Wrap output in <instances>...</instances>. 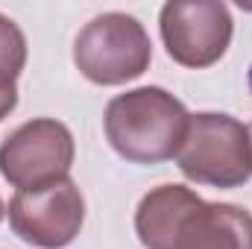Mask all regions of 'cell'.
Returning a JSON list of instances; mask_svg holds the SVG:
<instances>
[{
    "instance_id": "cell-3",
    "label": "cell",
    "mask_w": 252,
    "mask_h": 249,
    "mask_svg": "<svg viewBox=\"0 0 252 249\" xmlns=\"http://www.w3.org/2000/svg\"><path fill=\"white\" fill-rule=\"evenodd\" d=\"M182 176L196 185L241 187L252 176L250 129L232 115L199 112L188 118L182 147L176 153Z\"/></svg>"
},
{
    "instance_id": "cell-5",
    "label": "cell",
    "mask_w": 252,
    "mask_h": 249,
    "mask_svg": "<svg viewBox=\"0 0 252 249\" xmlns=\"http://www.w3.org/2000/svg\"><path fill=\"white\" fill-rule=\"evenodd\" d=\"M76 144L56 118H35L0 144V176L18 190H41L67 179Z\"/></svg>"
},
{
    "instance_id": "cell-11",
    "label": "cell",
    "mask_w": 252,
    "mask_h": 249,
    "mask_svg": "<svg viewBox=\"0 0 252 249\" xmlns=\"http://www.w3.org/2000/svg\"><path fill=\"white\" fill-rule=\"evenodd\" d=\"M247 129H250V141H252V124H250V126H247Z\"/></svg>"
},
{
    "instance_id": "cell-6",
    "label": "cell",
    "mask_w": 252,
    "mask_h": 249,
    "mask_svg": "<svg viewBox=\"0 0 252 249\" xmlns=\"http://www.w3.org/2000/svg\"><path fill=\"white\" fill-rule=\"evenodd\" d=\"M167 56L182 67H211L232 44V12L220 0H170L158 15Z\"/></svg>"
},
{
    "instance_id": "cell-4",
    "label": "cell",
    "mask_w": 252,
    "mask_h": 249,
    "mask_svg": "<svg viewBox=\"0 0 252 249\" xmlns=\"http://www.w3.org/2000/svg\"><path fill=\"white\" fill-rule=\"evenodd\" d=\"M150 62V35L144 24L126 12H103L91 18L73 41V64L94 85H126L144 76Z\"/></svg>"
},
{
    "instance_id": "cell-10",
    "label": "cell",
    "mask_w": 252,
    "mask_h": 249,
    "mask_svg": "<svg viewBox=\"0 0 252 249\" xmlns=\"http://www.w3.org/2000/svg\"><path fill=\"white\" fill-rule=\"evenodd\" d=\"M3 214H6V208H3V199H0V220H3Z\"/></svg>"
},
{
    "instance_id": "cell-7",
    "label": "cell",
    "mask_w": 252,
    "mask_h": 249,
    "mask_svg": "<svg viewBox=\"0 0 252 249\" xmlns=\"http://www.w3.org/2000/svg\"><path fill=\"white\" fill-rule=\"evenodd\" d=\"M6 211L12 232L35 249L70 247L85 223V199L70 176L41 190H18Z\"/></svg>"
},
{
    "instance_id": "cell-8",
    "label": "cell",
    "mask_w": 252,
    "mask_h": 249,
    "mask_svg": "<svg viewBox=\"0 0 252 249\" xmlns=\"http://www.w3.org/2000/svg\"><path fill=\"white\" fill-rule=\"evenodd\" d=\"M24 64H27V38L12 18L0 15V91L15 88Z\"/></svg>"
},
{
    "instance_id": "cell-12",
    "label": "cell",
    "mask_w": 252,
    "mask_h": 249,
    "mask_svg": "<svg viewBox=\"0 0 252 249\" xmlns=\"http://www.w3.org/2000/svg\"><path fill=\"white\" fill-rule=\"evenodd\" d=\"M250 85H252V76H250Z\"/></svg>"
},
{
    "instance_id": "cell-2",
    "label": "cell",
    "mask_w": 252,
    "mask_h": 249,
    "mask_svg": "<svg viewBox=\"0 0 252 249\" xmlns=\"http://www.w3.org/2000/svg\"><path fill=\"white\" fill-rule=\"evenodd\" d=\"M188 118L185 103L170 91L144 85L109 100L103 129L121 158L132 164H161L176 158Z\"/></svg>"
},
{
    "instance_id": "cell-1",
    "label": "cell",
    "mask_w": 252,
    "mask_h": 249,
    "mask_svg": "<svg viewBox=\"0 0 252 249\" xmlns=\"http://www.w3.org/2000/svg\"><path fill=\"white\" fill-rule=\"evenodd\" d=\"M135 232L144 249H252V214L185 185H158L141 196Z\"/></svg>"
},
{
    "instance_id": "cell-9",
    "label": "cell",
    "mask_w": 252,
    "mask_h": 249,
    "mask_svg": "<svg viewBox=\"0 0 252 249\" xmlns=\"http://www.w3.org/2000/svg\"><path fill=\"white\" fill-rule=\"evenodd\" d=\"M15 106H18V85H15V88H3V91H0V121H3Z\"/></svg>"
}]
</instances>
